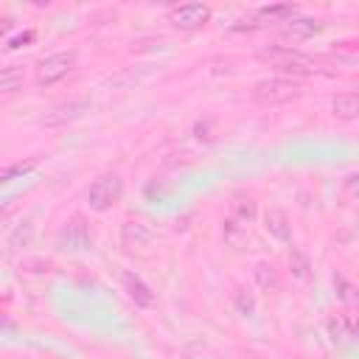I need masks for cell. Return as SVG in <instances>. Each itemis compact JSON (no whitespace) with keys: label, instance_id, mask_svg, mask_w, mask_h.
<instances>
[{"label":"cell","instance_id":"52a82bcc","mask_svg":"<svg viewBox=\"0 0 359 359\" xmlns=\"http://www.w3.org/2000/svg\"><path fill=\"white\" fill-rule=\"evenodd\" d=\"M87 109H90V101H87V98H67V101L50 107L48 115L42 118V123H45V126H65V123L79 121Z\"/></svg>","mask_w":359,"mask_h":359},{"label":"cell","instance_id":"d6986e66","mask_svg":"<svg viewBox=\"0 0 359 359\" xmlns=\"http://www.w3.org/2000/svg\"><path fill=\"white\" fill-rule=\"evenodd\" d=\"M36 168V157H28V160H22V163H11V165H6L3 171H0V182H11L14 177H22V174H28V171H34Z\"/></svg>","mask_w":359,"mask_h":359},{"label":"cell","instance_id":"ba28073f","mask_svg":"<svg viewBox=\"0 0 359 359\" xmlns=\"http://www.w3.org/2000/svg\"><path fill=\"white\" fill-rule=\"evenodd\" d=\"M123 289H126L129 300H132L137 309H149V306H154V292H151L137 275L126 272V275H123Z\"/></svg>","mask_w":359,"mask_h":359},{"label":"cell","instance_id":"ffe728a7","mask_svg":"<svg viewBox=\"0 0 359 359\" xmlns=\"http://www.w3.org/2000/svg\"><path fill=\"white\" fill-rule=\"evenodd\" d=\"M233 303H236V311H238V314H244V317H250V314L255 311V297H252V292H250V289H244V286H238V289H236Z\"/></svg>","mask_w":359,"mask_h":359},{"label":"cell","instance_id":"30bf717a","mask_svg":"<svg viewBox=\"0 0 359 359\" xmlns=\"http://www.w3.org/2000/svg\"><path fill=\"white\" fill-rule=\"evenodd\" d=\"M264 227H266V233H269L272 238H278V241H289V236H292L289 216H286V210H280V208H269V210L264 213Z\"/></svg>","mask_w":359,"mask_h":359},{"label":"cell","instance_id":"2e32d148","mask_svg":"<svg viewBox=\"0 0 359 359\" xmlns=\"http://www.w3.org/2000/svg\"><path fill=\"white\" fill-rule=\"evenodd\" d=\"M252 272H255V280H258V286H261V289H266V292H269V289H275V286H278V269H275L269 261H258Z\"/></svg>","mask_w":359,"mask_h":359},{"label":"cell","instance_id":"7c38bea8","mask_svg":"<svg viewBox=\"0 0 359 359\" xmlns=\"http://www.w3.org/2000/svg\"><path fill=\"white\" fill-rule=\"evenodd\" d=\"M297 14V6L294 3H275V6H261L255 11V17L261 22H289L292 17Z\"/></svg>","mask_w":359,"mask_h":359},{"label":"cell","instance_id":"484cf974","mask_svg":"<svg viewBox=\"0 0 359 359\" xmlns=\"http://www.w3.org/2000/svg\"><path fill=\"white\" fill-rule=\"evenodd\" d=\"M353 337H356V339H359V317H356V320H353Z\"/></svg>","mask_w":359,"mask_h":359},{"label":"cell","instance_id":"5bb4252c","mask_svg":"<svg viewBox=\"0 0 359 359\" xmlns=\"http://www.w3.org/2000/svg\"><path fill=\"white\" fill-rule=\"evenodd\" d=\"M230 208H233V219L241 222V224H250V222L258 216V205H255L252 196H236V199L230 202Z\"/></svg>","mask_w":359,"mask_h":359},{"label":"cell","instance_id":"4fadbf2b","mask_svg":"<svg viewBox=\"0 0 359 359\" xmlns=\"http://www.w3.org/2000/svg\"><path fill=\"white\" fill-rule=\"evenodd\" d=\"M331 112H334V118H342V121L356 118V115H359V95H353V93L337 95V98L331 101Z\"/></svg>","mask_w":359,"mask_h":359},{"label":"cell","instance_id":"9c48e42d","mask_svg":"<svg viewBox=\"0 0 359 359\" xmlns=\"http://www.w3.org/2000/svg\"><path fill=\"white\" fill-rule=\"evenodd\" d=\"M280 31L283 36H292V39H309L323 31V22H317L314 17H292L289 22L280 25Z\"/></svg>","mask_w":359,"mask_h":359},{"label":"cell","instance_id":"8fae6325","mask_svg":"<svg viewBox=\"0 0 359 359\" xmlns=\"http://www.w3.org/2000/svg\"><path fill=\"white\" fill-rule=\"evenodd\" d=\"M121 238H123V247L135 250V247H146V244L154 238V233H151L149 224H143V222H126L123 230H121Z\"/></svg>","mask_w":359,"mask_h":359},{"label":"cell","instance_id":"7a4b0ae2","mask_svg":"<svg viewBox=\"0 0 359 359\" xmlns=\"http://www.w3.org/2000/svg\"><path fill=\"white\" fill-rule=\"evenodd\" d=\"M300 95V84L289 76H269L252 84V98L258 104H283Z\"/></svg>","mask_w":359,"mask_h":359},{"label":"cell","instance_id":"5b68a950","mask_svg":"<svg viewBox=\"0 0 359 359\" xmlns=\"http://www.w3.org/2000/svg\"><path fill=\"white\" fill-rule=\"evenodd\" d=\"M210 20V6L205 3H180L168 11V22L180 31H196Z\"/></svg>","mask_w":359,"mask_h":359},{"label":"cell","instance_id":"cb8c5ba5","mask_svg":"<svg viewBox=\"0 0 359 359\" xmlns=\"http://www.w3.org/2000/svg\"><path fill=\"white\" fill-rule=\"evenodd\" d=\"M342 188H345V194L351 199H359V174H348L345 182H342Z\"/></svg>","mask_w":359,"mask_h":359},{"label":"cell","instance_id":"7402d4cb","mask_svg":"<svg viewBox=\"0 0 359 359\" xmlns=\"http://www.w3.org/2000/svg\"><path fill=\"white\" fill-rule=\"evenodd\" d=\"M20 87H22V70H17V67L3 70V76H0V90H3L6 95H11V93H17Z\"/></svg>","mask_w":359,"mask_h":359},{"label":"cell","instance_id":"6da1fadb","mask_svg":"<svg viewBox=\"0 0 359 359\" xmlns=\"http://www.w3.org/2000/svg\"><path fill=\"white\" fill-rule=\"evenodd\" d=\"M258 59L266 62L269 67H275L278 73H289V76H314V73H317L314 59L306 56V53L297 50V48H289V45H269V48H261V50H258Z\"/></svg>","mask_w":359,"mask_h":359},{"label":"cell","instance_id":"44dd1931","mask_svg":"<svg viewBox=\"0 0 359 359\" xmlns=\"http://www.w3.org/2000/svg\"><path fill=\"white\" fill-rule=\"evenodd\" d=\"M334 286H337V297H339L342 303H359V289H356L351 280H345L342 275H337V278H334Z\"/></svg>","mask_w":359,"mask_h":359},{"label":"cell","instance_id":"3957f363","mask_svg":"<svg viewBox=\"0 0 359 359\" xmlns=\"http://www.w3.org/2000/svg\"><path fill=\"white\" fill-rule=\"evenodd\" d=\"M121 196H123V180H121L118 174H104V177H98V180L90 185V191H87V205H90V210L104 213V210H109Z\"/></svg>","mask_w":359,"mask_h":359},{"label":"cell","instance_id":"277c9868","mask_svg":"<svg viewBox=\"0 0 359 359\" xmlns=\"http://www.w3.org/2000/svg\"><path fill=\"white\" fill-rule=\"evenodd\" d=\"M73 67H76V53H73V50H67V53H50V56H45V59L36 65L34 79H36V84L48 87V84L62 81Z\"/></svg>","mask_w":359,"mask_h":359},{"label":"cell","instance_id":"ac0fdd59","mask_svg":"<svg viewBox=\"0 0 359 359\" xmlns=\"http://www.w3.org/2000/svg\"><path fill=\"white\" fill-rule=\"evenodd\" d=\"M224 241L238 250V247L247 241V224H241V222H236V219H227V222H224Z\"/></svg>","mask_w":359,"mask_h":359},{"label":"cell","instance_id":"d4e9b609","mask_svg":"<svg viewBox=\"0 0 359 359\" xmlns=\"http://www.w3.org/2000/svg\"><path fill=\"white\" fill-rule=\"evenodd\" d=\"M342 53L359 56V39H351V42H339V45L334 48V56H342Z\"/></svg>","mask_w":359,"mask_h":359},{"label":"cell","instance_id":"e0dca14e","mask_svg":"<svg viewBox=\"0 0 359 359\" xmlns=\"http://www.w3.org/2000/svg\"><path fill=\"white\" fill-rule=\"evenodd\" d=\"M328 334H331L334 342H348V337H353V320L331 317L328 320Z\"/></svg>","mask_w":359,"mask_h":359},{"label":"cell","instance_id":"9a60e30c","mask_svg":"<svg viewBox=\"0 0 359 359\" xmlns=\"http://www.w3.org/2000/svg\"><path fill=\"white\" fill-rule=\"evenodd\" d=\"M289 269H292V275H294L297 280H306V278H309L311 264H309V258H306V252H303L300 247H292V250H289Z\"/></svg>","mask_w":359,"mask_h":359},{"label":"cell","instance_id":"8992f818","mask_svg":"<svg viewBox=\"0 0 359 359\" xmlns=\"http://www.w3.org/2000/svg\"><path fill=\"white\" fill-rule=\"evenodd\" d=\"M56 244L67 252H81V250H90L93 247V233L87 227V222L81 216H73L56 236Z\"/></svg>","mask_w":359,"mask_h":359},{"label":"cell","instance_id":"603a6c76","mask_svg":"<svg viewBox=\"0 0 359 359\" xmlns=\"http://www.w3.org/2000/svg\"><path fill=\"white\" fill-rule=\"evenodd\" d=\"M34 39H36V31H25V34L11 36V39L6 42V48H8V50H17V48H22V45H28V42H34Z\"/></svg>","mask_w":359,"mask_h":359}]
</instances>
